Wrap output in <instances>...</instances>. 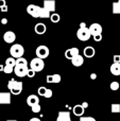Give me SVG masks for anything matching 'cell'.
Instances as JSON below:
<instances>
[{"label":"cell","instance_id":"10","mask_svg":"<svg viewBox=\"0 0 120 121\" xmlns=\"http://www.w3.org/2000/svg\"><path fill=\"white\" fill-rule=\"evenodd\" d=\"M61 80H62L61 75L57 74V73H54V74H49V75H47V78H46L47 83H49V84L60 83V82H61Z\"/></svg>","mask_w":120,"mask_h":121},{"label":"cell","instance_id":"27","mask_svg":"<svg viewBox=\"0 0 120 121\" xmlns=\"http://www.w3.org/2000/svg\"><path fill=\"white\" fill-rule=\"evenodd\" d=\"M3 72L4 73H8V74L14 72V67L10 66V65H5V66H4V69H3Z\"/></svg>","mask_w":120,"mask_h":121},{"label":"cell","instance_id":"40","mask_svg":"<svg viewBox=\"0 0 120 121\" xmlns=\"http://www.w3.org/2000/svg\"><path fill=\"white\" fill-rule=\"evenodd\" d=\"M29 121H40L39 118H32V119H30Z\"/></svg>","mask_w":120,"mask_h":121},{"label":"cell","instance_id":"7","mask_svg":"<svg viewBox=\"0 0 120 121\" xmlns=\"http://www.w3.org/2000/svg\"><path fill=\"white\" fill-rule=\"evenodd\" d=\"M36 55H37V57H40V59H43V60L47 59V57L49 56V49H48V47L44 46V45L38 46L37 49H36Z\"/></svg>","mask_w":120,"mask_h":121},{"label":"cell","instance_id":"1","mask_svg":"<svg viewBox=\"0 0 120 121\" xmlns=\"http://www.w3.org/2000/svg\"><path fill=\"white\" fill-rule=\"evenodd\" d=\"M77 36H78V38L81 42H87L91 37V33L89 31V28L86 27V23L85 22L80 23V29L77 32Z\"/></svg>","mask_w":120,"mask_h":121},{"label":"cell","instance_id":"41","mask_svg":"<svg viewBox=\"0 0 120 121\" xmlns=\"http://www.w3.org/2000/svg\"><path fill=\"white\" fill-rule=\"evenodd\" d=\"M82 105H83V107H84V108H86V107H88V103H87V102H84Z\"/></svg>","mask_w":120,"mask_h":121},{"label":"cell","instance_id":"12","mask_svg":"<svg viewBox=\"0 0 120 121\" xmlns=\"http://www.w3.org/2000/svg\"><path fill=\"white\" fill-rule=\"evenodd\" d=\"M34 30H35V33L38 34V35H43V34L46 33L47 31V27L45 23L43 22H38L35 25V27H34Z\"/></svg>","mask_w":120,"mask_h":121},{"label":"cell","instance_id":"33","mask_svg":"<svg viewBox=\"0 0 120 121\" xmlns=\"http://www.w3.org/2000/svg\"><path fill=\"white\" fill-rule=\"evenodd\" d=\"M94 40H95V42H97V43L101 42V40H102V34H98V35H95V36H94Z\"/></svg>","mask_w":120,"mask_h":121},{"label":"cell","instance_id":"25","mask_svg":"<svg viewBox=\"0 0 120 121\" xmlns=\"http://www.w3.org/2000/svg\"><path fill=\"white\" fill-rule=\"evenodd\" d=\"M5 65H10V66L15 67V65H16V59L13 56L8 57V59L5 60Z\"/></svg>","mask_w":120,"mask_h":121},{"label":"cell","instance_id":"38","mask_svg":"<svg viewBox=\"0 0 120 121\" xmlns=\"http://www.w3.org/2000/svg\"><path fill=\"white\" fill-rule=\"evenodd\" d=\"M1 23H2V25H6V23H8V19H6V18H2Z\"/></svg>","mask_w":120,"mask_h":121},{"label":"cell","instance_id":"42","mask_svg":"<svg viewBox=\"0 0 120 121\" xmlns=\"http://www.w3.org/2000/svg\"><path fill=\"white\" fill-rule=\"evenodd\" d=\"M3 69H4V66L0 64V71H3Z\"/></svg>","mask_w":120,"mask_h":121},{"label":"cell","instance_id":"2","mask_svg":"<svg viewBox=\"0 0 120 121\" xmlns=\"http://www.w3.org/2000/svg\"><path fill=\"white\" fill-rule=\"evenodd\" d=\"M22 87H23L22 82L15 81L14 79L10 80L9 83H8V88L10 89L11 94L15 95V96H18V95L21 94V91H22Z\"/></svg>","mask_w":120,"mask_h":121},{"label":"cell","instance_id":"6","mask_svg":"<svg viewBox=\"0 0 120 121\" xmlns=\"http://www.w3.org/2000/svg\"><path fill=\"white\" fill-rule=\"evenodd\" d=\"M28 66H22V65H15L14 67V72L17 77L19 78H23L28 74Z\"/></svg>","mask_w":120,"mask_h":121},{"label":"cell","instance_id":"17","mask_svg":"<svg viewBox=\"0 0 120 121\" xmlns=\"http://www.w3.org/2000/svg\"><path fill=\"white\" fill-rule=\"evenodd\" d=\"M83 62H84V59H83V56H82V55H80V54L76 55L74 57H72V59H71V63H72V65H73L74 67L82 66Z\"/></svg>","mask_w":120,"mask_h":121},{"label":"cell","instance_id":"9","mask_svg":"<svg viewBox=\"0 0 120 121\" xmlns=\"http://www.w3.org/2000/svg\"><path fill=\"white\" fill-rule=\"evenodd\" d=\"M89 31L91 33V36L98 35V34H102V27L99 23H91L89 27Z\"/></svg>","mask_w":120,"mask_h":121},{"label":"cell","instance_id":"22","mask_svg":"<svg viewBox=\"0 0 120 121\" xmlns=\"http://www.w3.org/2000/svg\"><path fill=\"white\" fill-rule=\"evenodd\" d=\"M51 16V13L49 12L48 10H46V9L43 6L42 8V12H40V17L39 18H50Z\"/></svg>","mask_w":120,"mask_h":121},{"label":"cell","instance_id":"20","mask_svg":"<svg viewBox=\"0 0 120 121\" xmlns=\"http://www.w3.org/2000/svg\"><path fill=\"white\" fill-rule=\"evenodd\" d=\"M111 72L113 75H120V63H114L111 66Z\"/></svg>","mask_w":120,"mask_h":121},{"label":"cell","instance_id":"8","mask_svg":"<svg viewBox=\"0 0 120 121\" xmlns=\"http://www.w3.org/2000/svg\"><path fill=\"white\" fill-rule=\"evenodd\" d=\"M16 39V35H15L14 32L12 31H6L5 33L3 34V40L6 43V44H13Z\"/></svg>","mask_w":120,"mask_h":121},{"label":"cell","instance_id":"43","mask_svg":"<svg viewBox=\"0 0 120 121\" xmlns=\"http://www.w3.org/2000/svg\"><path fill=\"white\" fill-rule=\"evenodd\" d=\"M6 121H17V120H6Z\"/></svg>","mask_w":120,"mask_h":121},{"label":"cell","instance_id":"14","mask_svg":"<svg viewBox=\"0 0 120 121\" xmlns=\"http://www.w3.org/2000/svg\"><path fill=\"white\" fill-rule=\"evenodd\" d=\"M44 8L48 10L49 12H54L55 11V1L54 0H44Z\"/></svg>","mask_w":120,"mask_h":121},{"label":"cell","instance_id":"24","mask_svg":"<svg viewBox=\"0 0 120 121\" xmlns=\"http://www.w3.org/2000/svg\"><path fill=\"white\" fill-rule=\"evenodd\" d=\"M50 19H51V21H52V22L56 23V22H59V21L61 20V16H60L57 13H53V14H51Z\"/></svg>","mask_w":120,"mask_h":121},{"label":"cell","instance_id":"37","mask_svg":"<svg viewBox=\"0 0 120 121\" xmlns=\"http://www.w3.org/2000/svg\"><path fill=\"white\" fill-rule=\"evenodd\" d=\"M6 4V2H5V0H0V9L2 8V6H4Z\"/></svg>","mask_w":120,"mask_h":121},{"label":"cell","instance_id":"23","mask_svg":"<svg viewBox=\"0 0 120 121\" xmlns=\"http://www.w3.org/2000/svg\"><path fill=\"white\" fill-rule=\"evenodd\" d=\"M111 112L114 114L120 113V104H118V103H113L111 105Z\"/></svg>","mask_w":120,"mask_h":121},{"label":"cell","instance_id":"30","mask_svg":"<svg viewBox=\"0 0 120 121\" xmlns=\"http://www.w3.org/2000/svg\"><path fill=\"white\" fill-rule=\"evenodd\" d=\"M47 89H48V88L44 87V86H42V87H39V88H38V89H37L38 95H39V96L45 97V95H46V92H47Z\"/></svg>","mask_w":120,"mask_h":121},{"label":"cell","instance_id":"5","mask_svg":"<svg viewBox=\"0 0 120 121\" xmlns=\"http://www.w3.org/2000/svg\"><path fill=\"white\" fill-rule=\"evenodd\" d=\"M27 12L34 18H39L40 17V12H42V8L36 4H29L27 8Z\"/></svg>","mask_w":120,"mask_h":121},{"label":"cell","instance_id":"18","mask_svg":"<svg viewBox=\"0 0 120 121\" xmlns=\"http://www.w3.org/2000/svg\"><path fill=\"white\" fill-rule=\"evenodd\" d=\"M83 53H84L85 57H87V59H91V57L95 56V54H96V50H95V49H94L91 46H88V47H86V48L84 49Z\"/></svg>","mask_w":120,"mask_h":121},{"label":"cell","instance_id":"39","mask_svg":"<svg viewBox=\"0 0 120 121\" xmlns=\"http://www.w3.org/2000/svg\"><path fill=\"white\" fill-rule=\"evenodd\" d=\"M96 78H97V74H96V73H91V74H90V79L95 80Z\"/></svg>","mask_w":120,"mask_h":121},{"label":"cell","instance_id":"29","mask_svg":"<svg viewBox=\"0 0 120 121\" xmlns=\"http://www.w3.org/2000/svg\"><path fill=\"white\" fill-rule=\"evenodd\" d=\"M31 109H32V112L33 113H39L40 112V109H42V107H40V105H39V103H37V104H35V105H33V106H31Z\"/></svg>","mask_w":120,"mask_h":121},{"label":"cell","instance_id":"21","mask_svg":"<svg viewBox=\"0 0 120 121\" xmlns=\"http://www.w3.org/2000/svg\"><path fill=\"white\" fill-rule=\"evenodd\" d=\"M113 14H120V0L113 3Z\"/></svg>","mask_w":120,"mask_h":121},{"label":"cell","instance_id":"36","mask_svg":"<svg viewBox=\"0 0 120 121\" xmlns=\"http://www.w3.org/2000/svg\"><path fill=\"white\" fill-rule=\"evenodd\" d=\"M0 10H1V12H8V5H4V6H2L1 9H0Z\"/></svg>","mask_w":120,"mask_h":121},{"label":"cell","instance_id":"31","mask_svg":"<svg viewBox=\"0 0 120 121\" xmlns=\"http://www.w3.org/2000/svg\"><path fill=\"white\" fill-rule=\"evenodd\" d=\"M80 121H97L94 117H81Z\"/></svg>","mask_w":120,"mask_h":121},{"label":"cell","instance_id":"11","mask_svg":"<svg viewBox=\"0 0 120 121\" xmlns=\"http://www.w3.org/2000/svg\"><path fill=\"white\" fill-rule=\"evenodd\" d=\"M11 91L0 92V104H11Z\"/></svg>","mask_w":120,"mask_h":121},{"label":"cell","instance_id":"13","mask_svg":"<svg viewBox=\"0 0 120 121\" xmlns=\"http://www.w3.org/2000/svg\"><path fill=\"white\" fill-rule=\"evenodd\" d=\"M79 54V49L77 47H73V48H70L68 50L65 51V57L68 60H71L72 57H74L76 55Z\"/></svg>","mask_w":120,"mask_h":121},{"label":"cell","instance_id":"15","mask_svg":"<svg viewBox=\"0 0 120 121\" xmlns=\"http://www.w3.org/2000/svg\"><path fill=\"white\" fill-rule=\"evenodd\" d=\"M39 103V98H38L36 95H30L27 98V104L29 106H33V105Z\"/></svg>","mask_w":120,"mask_h":121},{"label":"cell","instance_id":"3","mask_svg":"<svg viewBox=\"0 0 120 121\" xmlns=\"http://www.w3.org/2000/svg\"><path fill=\"white\" fill-rule=\"evenodd\" d=\"M23 53H25V49H23V47L21 46L20 44L13 45L10 49V54L12 55L13 57H15V59L21 57L23 55Z\"/></svg>","mask_w":120,"mask_h":121},{"label":"cell","instance_id":"19","mask_svg":"<svg viewBox=\"0 0 120 121\" xmlns=\"http://www.w3.org/2000/svg\"><path fill=\"white\" fill-rule=\"evenodd\" d=\"M84 107H83L82 104H77L76 106H73V108H72V112H73V114L76 116H78V117H82V115L84 114Z\"/></svg>","mask_w":120,"mask_h":121},{"label":"cell","instance_id":"35","mask_svg":"<svg viewBox=\"0 0 120 121\" xmlns=\"http://www.w3.org/2000/svg\"><path fill=\"white\" fill-rule=\"evenodd\" d=\"M114 63H120V55H114Z\"/></svg>","mask_w":120,"mask_h":121},{"label":"cell","instance_id":"4","mask_svg":"<svg viewBox=\"0 0 120 121\" xmlns=\"http://www.w3.org/2000/svg\"><path fill=\"white\" fill-rule=\"evenodd\" d=\"M30 68L33 69L34 71L38 72V71H42L43 69L45 68V63H44V60L40 59V57H35L31 60L30 63Z\"/></svg>","mask_w":120,"mask_h":121},{"label":"cell","instance_id":"34","mask_svg":"<svg viewBox=\"0 0 120 121\" xmlns=\"http://www.w3.org/2000/svg\"><path fill=\"white\" fill-rule=\"evenodd\" d=\"M52 95H53L52 90H51V89H47V92H46V95H45V98H51V97H52Z\"/></svg>","mask_w":120,"mask_h":121},{"label":"cell","instance_id":"32","mask_svg":"<svg viewBox=\"0 0 120 121\" xmlns=\"http://www.w3.org/2000/svg\"><path fill=\"white\" fill-rule=\"evenodd\" d=\"M35 72H36V71H34L33 70V69H31V68H30L29 69V70H28V77H29V78H33L34 77V75H35Z\"/></svg>","mask_w":120,"mask_h":121},{"label":"cell","instance_id":"26","mask_svg":"<svg viewBox=\"0 0 120 121\" xmlns=\"http://www.w3.org/2000/svg\"><path fill=\"white\" fill-rule=\"evenodd\" d=\"M16 65H22V66H28V62L25 57H18L16 59Z\"/></svg>","mask_w":120,"mask_h":121},{"label":"cell","instance_id":"28","mask_svg":"<svg viewBox=\"0 0 120 121\" xmlns=\"http://www.w3.org/2000/svg\"><path fill=\"white\" fill-rule=\"evenodd\" d=\"M111 89L114 90V91H116V90L119 89V83L117 81H114L111 83Z\"/></svg>","mask_w":120,"mask_h":121},{"label":"cell","instance_id":"16","mask_svg":"<svg viewBox=\"0 0 120 121\" xmlns=\"http://www.w3.org/2000/svg\"><path fill=\"white\" fill-rule=\"evenodd\" d=\"M56 121H71L69 112H60Z\"/></svg>","mask_w":120,"mask_h":121}]
</instances>
